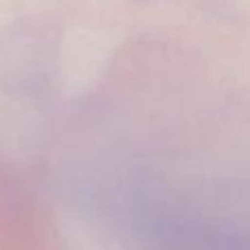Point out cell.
I'll return each instance as SVG.
<instances>
[{
    "label": "cell",
    "instance_id": "cell-1",
    "mask_svg": "<svg viewBox=\"0 0 250 250\" xmlns=\"http://www.w3.org/2000/svg\"><path fill=\"white\" fill-rule=\"evenodd\" d=\"M131 228L146 250H250V224L137 206Z\"/></svg>",
    "mask_w": 250,
    "mask_h": 250
}]
</instances>
